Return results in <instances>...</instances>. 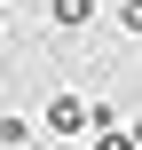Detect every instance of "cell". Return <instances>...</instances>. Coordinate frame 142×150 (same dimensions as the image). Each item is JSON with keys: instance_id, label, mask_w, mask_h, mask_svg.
<instances>
[{"instance_id": "277c9868", "label": "cell", "mask_w": 142, "mask_h": 150, "mask_svg": "<svg viewBox=\"0 0 142 150\" xmlns=\"http://www.w3.org/2000/svg\"><path fill=\"white\" fill-rule=\"evenodd\" d=\"M119 24H126V32H142V0H119Z\"/></svg>"}, {"instance_id": "3957f363", "label": "cell", "mask_w": 142, "mask_h": 150, "mask_svg": "<svg viewBox=\"0 0 142 150\" xmlns=\"http://www.w3.org/2000/svg\"><path fill=\"white\" fill-rule=\"evenodd\" d=\"M0 142L16 150V142H32V119H0Z\"/></svg>"}, {"instance_id": "7a4b0ae2", "label": "cell", "mask_w": 142, "mask_h": 150, "mask_svg": "<svg viewBox=\"0 0 142 150\" xmlns=\"http://www.w3.org/2000/svg\"><path fill=\"white\" fill-rule=\"evenodd\" d=\"M87 16H95V0H47V24L55 32H79Z\"/></svg>"}, {"instance_id": "ba28073f", "label": "cell", "mask_w": 142, "mask_h": 150, "mask_svg": "<svg viewBox=\"0 0 142 150\" xmlns=\"http://www.w3.org/2000/svg\"><path fill=\"white\" fill-rule=\"evenodd\" d=\"M0 150H8V142H0Z\"/></svg>"}, {"instance_id": "5b68a950", "label": "cell", "mask_w": 142, "mask_h": 150, "mask_svg": "<svg viewBox=\"0 0 142 150\" xmlns=\"http://www.w3.org/2000/svg\"><path fill=\"white\" fill-rule=\"evenodd\" d=\"M95 150H134V142H126V134L111 127V134H95Z\"/></svg>"}, {"instance_id": "8992f818", "label": "cell", "mask_w": 142, "mask_h": 150, "mask_svg": "<svg viewBox=\"0 0 142 150\" xmlns=\"http://www.w3.org/2000/svg\"><path fill=\"white\" fill-rule=\"evenodd\" d=\"M126 142H134V150H142V119H126Z\"/></svg>"}, {"instance_id": "52a82bcc", "label": "cell", "mask_w": 142, "mask_h": 150, "mask_svg": "<svg viewBox=\"0 0 142 150\" xmlns=\"http://www.w3.org/2000/svg\"><path fill=\"white\" fill-rule=\"evenodd\" d=\"M0 32H8V0H0Z\"/></svg>"}, {"instance_id": "6da1fadb", "label": "cell", "mask_w": 142, "mask_h": 150, "mask_svg": "<svg viewBox=\"0 0 142 150\" xmlns=\"http://www.w3.org/2000/svg\"><path fill=\"white\" fill-rule=\"evenodd\" d=\"M32 134H87V103L79 95H47V111H40Z\"/></svg>"}]
</instances>
